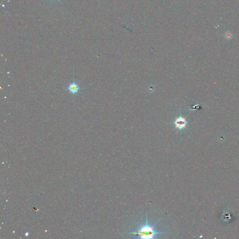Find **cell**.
I'll return each mask as SVG.
<instances>
[{"instance_id": "obj_1", "label": "cell", "mask_w": 239, "mask_h": 239, "mask_svg": "<svg viewBox=\"0 0 239 239\" xmlns=\"http://www.w3.org/2000/svg\"><path fill=\"white\" fill-rule=\"evenodd\" d=\"M155 225L153 227L148 224L147 217L146 218V223L145 225L141 227V228L137 231V232H131L130 234H135L139 236L141 239H151L154 238L156 234H163L164 233L156 232L155 231Z\"/></svg>"}, {"instance_id": "obj_2", "label": "cell", "mask_w": 239, "mask_h": 239, "mask_svg": "<svg viewBox=\"0 0 239 239\" xmlns=\"http://www.w3.org/2000/svg\"><path fill=\"white\" fill-rule=\"evenodd\" d=\"M66 89L68 90V91L69 92V93L72 95V96L74 97L76 95H78L80 93L81 90V87L78 83V81L74 80L71 82L69 83L68 86L66 87Z\"/></svg>"}, {"instance_id": "obj_3", "label": "cell", "mask_w": 239, "mask_h": 239, "mask_svg": "<svg viewBox=\"0 0 239 239\" xmlns=\"http://www.w3.org/2000/svg\"><path fill=\"white\" fill-rule=\"evenodd\" d=\"M186 121L185 119L182 118H180L177 119V121H176V127L181 129L185 127Z\"/></svg>"}]
</instances>
